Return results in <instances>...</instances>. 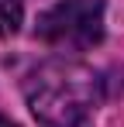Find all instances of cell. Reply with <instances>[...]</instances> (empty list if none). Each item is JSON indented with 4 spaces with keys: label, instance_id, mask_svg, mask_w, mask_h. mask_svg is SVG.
<instances>
[{
    "label": "cell",
    "instance_id": "6da1fadb",
    "mask_svg": "<svg viewBox=\"0 0 124 127\" xmlns=\"http://www.w3.org/2000/svg\"><path fill=\"white\" fill-rule=\"evenodd\" d=\"M24 96L41 124L79 127L100 103V76L83 62L52 59L28 76Z\"/></svg>",
    "mask_w": 124,
    "mask_h": 127
},
{
    "label": "cell",
    "instance_id": "7a4b0ae2",
    "mask_svg": "<svg viewBox=\"0 0 124 127\" xmlns=\"http://www.w3.org/2000/svg\"><path fill=\"white\" fill-rule=\"evenodd\" d=\"M35 34L65 52L93 48L103 38V0H59L38 17Z\"/></svg>",
    "mask_w": 124,
    "mask_h": 127
},
{
    "label": "cell",
    "instance_id": "3957f363",
    "mask_svg": "<svg viewBox=\"0 0 124 127\" xmlns=\"http://www.w3.org/2000/svg\"><path fill=\"white\" fill-rule=\"evenodd\" d=\"M21 14H24L21 0H0V38H7V34H14V31H17Z\"/></svg>",
    "mask_w": 124,
    "mask_h": 127
},
{
    "label": "cell",
    "instance_id": "277c9868",
    "mask_svg": "<svg viewBox=\"0 0 124 127\" xmlns=\"http://www.w3.org/2000/svg\"><path fill=\"white\" fill-rule=\"evenodd\" d=\"M0 127H17L14 120H7V117H0Z\"/></svg>",
    "mask_w": 124,
    "mask_h": 127
}]
</instances>
